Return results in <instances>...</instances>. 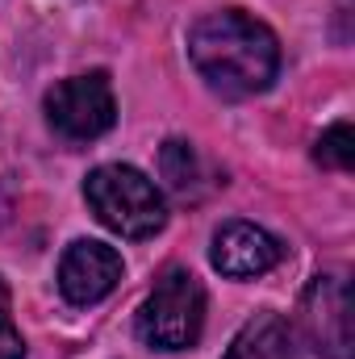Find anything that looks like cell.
I'll return each instance as SVG.
<instances>
[{
  "label": "cell",
  "instance_id": "6da1fadb",
  "mask_svg": "<svg viewBox=\"0 0 355 359\" xmlns=\"http://www.w3.org/2000/svg\"><path fill=\"white\" fill-rule=\"evenodd\" d=\"M188 59L217 96L247 100L272 88L280 72V42L260 17L243 8H217L192 21Z\"/></svg>",
  "mask_w": 355,
  "mask_h": 359
},
{
  "label": "cell",
  "instance_id": "7a4b0ae2",
  "mask_svg": "<svg viewBox=\"0 0 355 359\" xmlns=\"http://www.w3.org/2000/svg\"><path fill=\"white\" fill-rule=\"evenodd\" d=\"M84 201L100 226L121 238H155L168 226V201L159 184L130 163H100L84 180Z\"/></svg>",
  "mask_w": 355,
  "mask_h": 359
},
{
  "label": "cell",
  "instance_id": "3957f363",
  "mask_svg": "<svg viewBox=\"0 0 355 359\" xmlns=\"http://www.w3.org/2000/svg\"><path fill=\"white\" fill-rule=\"evenodd\" d=\"M138 339L155 351H188L205 330V288L188 268H168L138 309Z\"/></svg>",
  "mask_w": 355,
  "mask_h": 359
},
{
  "label": "cell",
  "instance_id": "277c9868",
  "mask_svg": "<svg viewBox=\"0 0 355 359\" xmlns=\"http://www.w3.org/2000/svg\"><path fill=\"white\" fill-rule=\"evenodd\" d=\"M46 121L67 142H92V138L109 134L117 121V100H113L109 76L88 72V76L59 80L46 92Z\"/></svg>",
  "mask_w": 355,
  "mask_h": 359
},
{
  "label": "cell",
  "instance_id": "5b68a950",
  "mask_svg": "<svg viewBox=\"0 0 355 359\" xmlns=\"http://www.w3.org/2000/svg\"><path fill=\"white\" fill-rule=\"evenodd\" d=\"M297 326H301V339L322 359H347V347H351V288H347L343 271H326V276L309 280V288L301 292Z\"/></svg>",
  "mask_w": 355,
  "mask_h": 359
},
{
  "label": "cell",
  "instance_id": "8992f818",
  "mask_svg": "<svg viewBox=\"0 0 355 359\" xmlns=\"http://www.w3.org/2000/svg\"><path fill=\"white\" fill-rule=\"evenodd\" d=\"M121 271H126V264L109 243L80 238L59 259V292L67 305H96L117 288Z\"/></svg>",
  "mask_w": 355,
  "mask_h": 359
},
{
  "label": "cell",
  "instance_id": "52a82bcc",
  "mask_svg": "<svg viewBox=\"0 0 355 359\" xmlns=\"http://www.w3.org/2000/svg\"><path fill=\"white\" fill-rule=\"evenodd\" d=\"M284 259V243L255 222H226L213 230L209 264L230 280H255Z\"/></svg>",
  "mask_w": 355,
  "mask_h": 359
},
{
  "label": "cell",
  "instance_id": "ba28073f",
  "mask_svg": "<svg viewBox=\"0 0 355 359\" xmlns=\"http://www.w3.org/2000/svg\"><path fill=\"white\" fill-rule=\"evenodd\" d=\"M226 359H297V330L280 313H255L226 347Z\"/></svg>",
  "mask_w": 355,
  "mask_h": 359
},
{
  "label": "cell",
  "instance_id": "9c48e42d",
  "mask_svg": "<svg viewBox=\"0 0 355 359\" xmlns=\"http://www.w3.org/2000/svg\"><path fill=\"white\" fill-rule=\"evenodd\" d=\"M314 159H318L322 168H330V172H351V168H355V134H351V121H335L330 130H322Z\"/></svg>",
  "mask_w": 355,
  "mask_h": 359
},
{
  "label": "cell",
  "instance_id": "30bf717a",
  "mask_svg": "<svg viewBox=\"0 0 355 359\" xmlns=\"http://www.w3.org/2000/svg\"><path fill=\"white\" fill-rule=\"evenodd\" d=\"M163 176H168V184H172L176 192H184V196L196 188V155H192L188 142H168V147H163Z\"/></svg>",
  "mask_w": 355,
  "mask_h": 359
},
{
  "label": "cell",
  "instance_id": "8fae6325",
  "mask_svg": "<svg viewBox=\"0 0 355 359\" xmlns=\"http://www.w3.org/2000/svg\"><path fill=\"white\" fill-rule=\"evenodd\" d=\"M0 359H25V339L13 322V305H8V284L0 280Z\"/></svg>",
  "mask_w": 355,
  "mask_h": 359
}]
</instances>
